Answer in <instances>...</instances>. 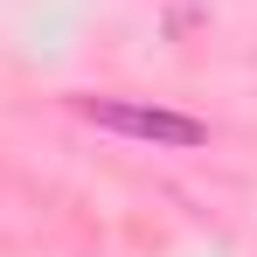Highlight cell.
Returning a JSON list of instances; mask_svg holds the SVG:
<instances>
[{"label": "cell", "instance_id": "obj_1", "mask_svg": "<svg viewBox=\"0 0 257 257\" xmlns=\"http://www.w3.org/2000/svg\"><path fill=\"white\" fill-rule=\"evenodd\" d=\"M77 111H84L90 125L118 132V139H146V146H202L209 125L202 118H188V111H167V104H139V97H77Z\"/></svg>", "mask_w": 257, "mask_h": 257}]
</instances>
